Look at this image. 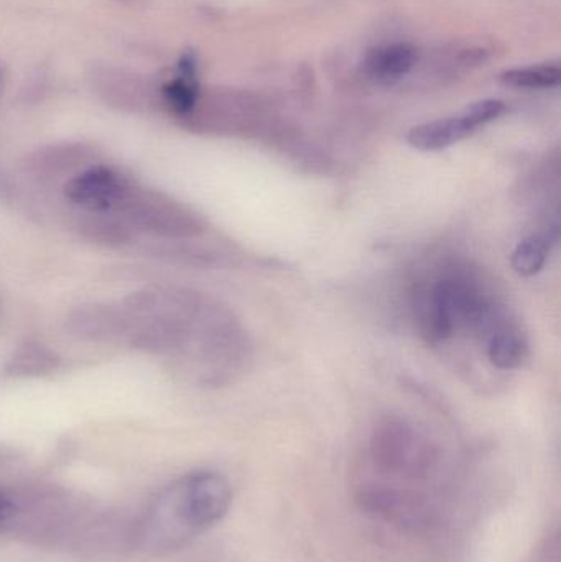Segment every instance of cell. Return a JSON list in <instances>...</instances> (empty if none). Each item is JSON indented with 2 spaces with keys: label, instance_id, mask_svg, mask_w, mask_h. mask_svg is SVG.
<instances>
[{
  "label": "cell",
  "instance_id": "6da1fadb",
  "mask_svg": "<svg viewBox=\"0 0 561 562\" xmlns=\"http://www.w3.org/2000/svg\"><path fill=\"white\" fill-rule=\"evenodd\" d=\"M233 504V488L224 475L197 471L168 485L148 510L144 540L157 551L180 548L220 524Z\"/></svg>",
  "mask_w": 561,
  "mask_h": 562
},
{
  "label": "cell",
  "instance_id": "7a4b0ae2",
  "mask_svg": "<svg viewBox=\"0 0 561 562\" xmlns=\"http://www.w3.org/2000/svg\"><path fill=\"white\" fill-rule=\"evenodd\" d=\"M356 502L366 514L412 535L430 533L441 521V508L434 495L381 477L362 482Z\"/></svg>",
  "mask_w": 561,
  "mask_h": 562
},
{
  "label": "cell",
  "instance_id": "3957f363",
  "mask_svg": "<svg viewBox=\"0 0 561 562\" xmlns=\"http://www.w3.org/2000/svg\"><path fill=\"white\" fill-rule=\"evenodd\" d=\"M108 216L121 221L132 234L184 239L201 233L200 217L187 206L160 191L138 187L134 181H128Z\"/></svg>",
  "mask_w": 561,
  "mask_h": 562
},
{
  "label": "cell",
  "instance_id": "277c9868",
  "mask_svg": "<svg viewBox=\"0 0 561 562\" xmlns=\"http://www.w3.org/2000/svg\"><path fill=\"white\" fill-rule=\"evenodd\" d=\"M371 461L379 477L411 485L427 481L437 471L438 452L411 426L388 422L372 436Z\"/></svg>",
  "mask_w": 561,
  "mask_h": 562
},
{
  "label": "cell",
  "instance_id": "5b68a950",
  "mask_svg": "<svg viewBox=\"0 0 561 562\" xmlns=\"http://www.w3.org/2000/svg\"><path fill=\"white\" fill-rule=\"evenodd\" d=\"M91 81L96 94L105 104L121 111L148 112L154 111L155 105H160V82H154L148 76L102 66L92 72Z\"/></svg>",
  "mask_w": 561,
  "mask_h": 562
},
{
  "label": "cell",
  "instance_id": "8992f818",
  "mask_svg": "<svg viewBox=\"0 0 561 562\" xmlns=\"http://www.w3.org/2000/svg\"><path fill=\"white\" fill-rule=\"evenodd\" d=\"M128 178L104 165H89L65 183L66 200L82 213L109 214L114 210Z\"/></svg>",
  "mask_w": 561,
  "mask_h": 562
},
{
  "label": "cell",
  "instance_id": "52a82bcc",
  "mask_svg": "<svg viewBox=\"0 0 561 562\" xmlns=\"http://www.w3.org/2000/svg\"><path fill=\"white\" fill-rule=\"evenodd\" d=\"M158 94H160L161 108L177 117L184 119L193 111L201 94L197 58L193 53H184L181 56L175 75L158 86Z\"/></svg>",
  "mask_w": 561,
  "mask_h": 562
},
{
  "label": "cell",
  "instance_id": "ba28073f",
  "mask_svg": "<svg viewBox=\"0 0 561 562\" xmlns=\"http://www.w3.org/2000/svg\"><path fill=\"white\" fill-rule=\"evenodd\" d=\"M476 128L480 127L464 111L457 117L438 119V121L417 125L408 132L407 142L415 150L440 151L470 137Z\"/></svg>",
  "mask_w": 561,
  "mask_h": 562
},
{
  "label": "cell",
  "instance_id": "9c48e42d",
  "mask_svg": "<svg viewBox=\"0 0 561 562\" xmlns=\"http://www.w3.org/2000/svg\"><path fill=\"white\" fill-rule=\"evenodd\" d=\"M417 63V52L411 45H385L371 49L364 58V71L381 85H391L407 76Z\"/></svg>",
  "mask_w": 561,
  "mask_h": 562
},
{
  "label": "cell",
  "instance_id": "30bf717a",
  "mask_svg": "<svg viewBox=\"0 0 561 562\" xmlns=\"http://www.w3.org/2000/svg\"><path fill=\"white\" fill-rule=\"evenodd\" d=\"M88 161L89 151L81 145H53L33 154L29 168L36 177L58 180L65 175L75 177L82 168L89 167Z\"/></svg>",
  "mask_w": 561,
  "mask_h": 562
},
{
  "label": "cell",
  "instance_id": "8fae6325",
  "mask_svg": "<svg viewBox=\"0 0 561 562\" xmlns=\"http://www.w3.org/2000/svg\"><path fill=\"white\" fill-rule=\"evenodd\" d=\"M527 342L524 334L509 324H501L487 342V357L501 370H513L524 362Z\"/></svg>",
  "mask_w": 561,
  "mask_h": 562
},
{
  "label": "cell",
  "instance_id": "7c38bea8",
  "mask_svg": "<svg viewBox=\"0 0 561 562\" xmlns=\"http://www.w3.org/2000/svg\"><path fill=\"white\" fill-rule=\"evenodd\" d=\"M550 247H552V237L549 234H532L526 237L517 244L510 257L513 269L520 277L537 276L546 267Z\"/></svg>",
  "mask_w": 561,
  "mask_h": 562
},
{
  "label": "cell",
  "instance_id": "4fadbf2b",
  "mask_svg": "<svg viewBox=\"0 0 561 562\" xmlns=\"http://www.w3.org/2000/svg\"><path fill=\"white\" fill-rule=\"evenodd\" d=\"M561 81V71L557 66H537V68L510 69L501 75V82L516 89L556 88Z\"/></svg>",
  "mask_w": 561,
  "mask_h": 562
},
{
  "label": "cell",
  "instance_id": "5bb4252c",
  "mask_svg": "<svg viewBox=\"0 0 561 562\" xmlns=\"http://www.w3.org/2000/svg\"><path fill=\"white\" fill-rule=\"evenodd\" d=\"M13 372L36 373L48 372L55 367L56 359L40 346H26L13 357Z\"/></svg>",
  "mask_w": 561,
  "mask_h": 562
},
{
  "label": "cell",
  "instance_id": "9a60e30c",
  "mask_svg": "<svg viewBox=\"0 0 561 562\" xmlns=\"http://www.w3.org/2000/svg\"><path fill=\"white\" fill-rule=\"evenodd\" d=\"M13 514H15V505L3 492H0V525L9 521Z\"/></svg>",
  "mask_w": 561,
  "mask_h": 562
},
{
  "label": "cell",
  "instance_id": "2e32d148",
  "mask_svg": "<svg viewBox=\"0 0 561 562\" xmlns=\"http://www.w3.org/2000/svg\"><path fill=\"white\" fill-rule=\"evenodd\" d=\"M3 89H5V69L0 65V98H2Z\"/></svg>",
  "mask_w": 561,
  "mask_h": 562
}]
</instances>
